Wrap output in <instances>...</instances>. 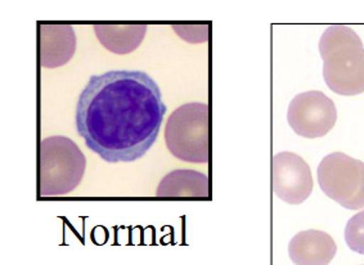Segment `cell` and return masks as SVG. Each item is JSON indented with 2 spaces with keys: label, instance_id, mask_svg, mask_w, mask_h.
I'll return each mask as SVG.
<instances>
[{
  "label": "cell",
  "instance_id": "1",
  "mask_svg": "<svg viewBox=\"0 0 364 265\" xmlns=\"http://www.w3.org/2000/svg\"><path fill=\"white\" fill-rule=\"evenodd\" d=\"M165 114L161 90L149 74L114 70L89 79L75 124L89 150L103 161L133 163L155 144Z\"/></svg>",
  "mask_w": 364,
  "mask_h": 265
},
{
  "label": "cell",
  "instance_id": "2",
  "mask_svg": "<svg viewBox=\"0 0 364 265\" xmlns=\"http://www.w3.org/2000/svg\"><path fill=\"white\" fill-rule=\"evenodd\" d=\"M327 87L340 95L364 93V47L359 35L344 25L326 28L319 40Z\"/></svg>",
  "mask_w": 364,
  "mask_h": 265
},
{
  "label": "cell",
  "instance_id": "3",
  "mask_svg": "<svg viewBox=\"0 0 364 265\" xmlns=\"http://www.w3.org/2000/svg\"><path fill=\"white\" fill-rule=\"evenodd\" d=\"M87 158L68 136H48L39 146V196L61 198L80 184Z\"/></svg>",
  "mask_w": 364,
  "mask_h": 265
},
{
  "label": "cell",
  "instance_id": "4",
  "mask_svg": "<svg viewBox=\"0 0 364 265\" xmlns=\"http://www.w3.org/2000/svg\"><path fill=\"white\" fill-rule=\"evenodd\" d=\"M165 142L170 153L182 161L209 163V106L192 102L178 107L166 123Z\"/></svg>",
  "mask_w": 364,
  "mask_h": 265
},
{
  "label": "cell",
  "instance_id": "5",
  "mask_svg": "<svg viewBox=\"0 0 364 265\" xmlns=\"http://www.w3.org/2000/svg\"><path fill=\"white\" fill-rule=\"evenodd\" d=\"M318 183L324 195L348 210L364 207V163L333 152L318 166Z\"/></svg>",
  "mask_w": 364,
  "mask_h": 265
},
{
  "label": "cell",
  "instance_id": "6",
  "mask_svg": "<svg viewBox=\"0 0 364 265\" xmlns=\"http://www.w3.org/2000/svg\"><path fill=\"white\" fill-rule=\"evenodd\" d=\"M287 121L297 136L321 138L328 134L338 121V109L327 95L309 90L295 95L287 111Z\"/></svg>",
  "mask_w": 364,
  "mask_h": 265
},
{
  "label": "cell",
  "instance_id": "7",
  "mask_svg": "<svg viewBox=\"0 0 364 265\" xmlns=\"http://www.w3.org/2000/svg\"><path fill=\"white\" fill-rule=\"evenodd\" d=\"M273 190L286 204H303L313 190L311 168L294 152H279L272 163Z\"/></svg>",
  "mask_w": 364,
  "mask_h": 265
},
{
  "label": "cell",
  "instance_id": "8",
  "mask_svg": "<svg viewBox=\"0 0 364 265\" xmlns=\"http://www.w3.org/2000/svg\"><path fill=\"white\" fill-rule=\"evenodd\" d=\"M75 50L76 35L71 25H39V62L43 67H61L73 58Z\"/></svg>",
  "mask_w": 364,
  "mask_h": 265
},
{
  "label": "cell",
  "instance_id": "9",
  "mask_svg": "<svg viewBox=\"0 0 364 265\" xmlns=\"http://www.w3.org/2000/svg\"><path fill=\"white\" fill-rule=\"evenodd\" d=\"M336 252L333 238L316 229L299 232L289 245V255L295 265H328Z\"/></svg>",
  "mask_w": 364,
  "mask_h": 265
},
{
  "label": "cell",
  "instance_id": "10",
  "mask_svg": "<svg viewBox=\"0 0 364 265\" xmlns=\"http://www.w3.org/2000/svg\"><path fill=\"white\" fill-rule=\"evenodd\" d=\"M209 178L196 171L179 169L162 178L156 190L157 198H209Z\"/></svg>",
  "mask_w": 364,
  "mask_h": 265
},
{
  "label": "cell",
  "instance_id": "11",
  "mask_svg": "<svg viewBox=\"0 0 364 265\" xmlns=\"http://www.w3.org/2000/svg\"><path fill=\"white\" fill-rule=\"evenodd\" d=\"M95 35L103 47L115 55H128L134 52L141 45L147 25L132 23V25H108L101 23L93 26Z\"/></svg>",
  "mask_w": 364,
  "mask_h": 265
},
{
  "label": "cell",
  "instance_id": "12",
  "mask_svg": "<svg viewBox=\"0 0 364 265\" xmlns=\"http://www.w3.org/2000/svg\"><path fill=\"white\" fill-rule=\"evenodd\" d=\"M345 241L351 252L364 255V210L351 217L346 223Z\"/></svg>",
  "mask_w": 364,
  "mask_h": 265
},
{
  "label": "cell",
  "instance_id": "13",
  "mask_svg": "<svg viewBox=\"0 0 364 265\" xmlns=\"http://www.w3.org/2000/svg\"><path fill=\"white\" fill-rule=\"evenodd\" d=\"M173 30L182 38L183 40L188 41L192 44L209 40L208 25H174Z\"/></svg>",
  "mask_w": 364,
  "mask_h": 265
}]
</instances>
